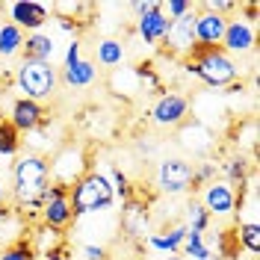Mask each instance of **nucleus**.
Masks as SVG:
<instances>
[{"label": "nucleus", "instance_id": "f257e3e1", "mask_svg": "<svg viewBox=\"0 0 260 260\" xmlns=\"http://www.w3.org/2000/svg\"><path fill=\"white\" fill-rule=\"evenodd\" d=\"M48 186H50L48 157L36 154V151L18 154L15 162H12V198H15L18 207L39 210L42 201H45Z\"/></svg>", "mask_w": 260, "mask_h": 260}, {"label": "nucleus", "instance_id": "f03ea898", "mask_svg": "<svg viewBox=\"0 0 260 260\" xmlns=\"http://www.w3.org/2000/svg\"><path fill=\"white\" fill-rule=\"evenodd\" d=\"M183 68L210 89H228L243 74L240 62L234 56H228L222 48H201V45H195L192 53L183 59Z\"/></svg>", "mask_w": 260, "mask_h": 260}, {"label": "nucleus", "instance_id": "7ed1b4c3", "mask_svg": "<svg viewBox=\"0 0 260 260\" xmlns=\"http://www.w3.org/2000/svg\"><path fill=\"white\" fill-rule=\"evenodd\" d=\"M68 201H71V213L74 219L80 216H92V213H101V210H110L115 201V192L110 186L107 175L101 172H86L71 189H68Z\"/></svg>", "mask_w": 260, "mask_h": 260}, {"label": "nucleus", "instance_id": "20e7f679", "mask_svg": "<svg viewBox=\"0 0 260 260\" xmlns=\"http://www.w3.org/2000/svg\"><path fill=\"white\" fill-rule=\"evenodd\" d=\"M15 86H18V92H21V98H30V101L45 104L59 89V68H53V62L21 59L15 68Z\"/></svg>", "mask_w": 260, "mask_h": 260}, {"label": "nucleus", "instance_id": "39448f33", "mask_svg": "<svg viewBox=\"0 0 260 260\" xmlns=\"http://www.w3.org/2000/svg\"><path fill=\"white\" fill-rule=\"evenodd\" d=\"M48 166H50V183L65 186V189H71V186L89 172L86 154H83V148H77V145L59 148V151L53 154V160H48Z\"/></svg>", "mask_w": 260, "mask_h": 260}, {"label": "nucleus", "instance_id": "423d86ee", "mask_svg": "<svg viewBox=\"0 0 260 260\" xmlns=\"http://www.w3.org/2000/svg\"><path fill=\"white\" fill-rule=\"evenodd\" d=\"M195 166L183 157H166L157 166V186L166 195H186L189 189H195L192 183Z\"/></svg>", "mask_w": 260, "mask_h": 260}, {"label": "nucleus", "instance_id": "0eeeda50", "mask_svg": "<svg viewBox=\"0 0 260 260\" xmlns=\"http://www.w3.org/2000/svg\"><path fill=\"white\" fill-rule=\"evenodd\" d=\"M219 48L225 50L228 56H248V53H254L257 48V27L251 24V21H245L240 12L234 18H228L225 24V36H222V42H219Z\"/></svg>", "mask_w": 260, "mask_h": 260}, {"label": "nucleus", "instance_id": "6e6552de", "mask_svg": "<svg viewBox=\"0 0 260 260\" xmlns=\"http://www.w3.org/2000/svg\"><path fill=\"white\" fill-rule=\"evenodd\" d=\"M148 115H151V121L162 130L180 127V124L189 118V98L180 95V92H162V95H157V101L151 104Z\"/></svg>", "mask_w": 260, "mask_h": 260}, {"label": "nucleus", "instance_id": "1a4fd4ad", "mask_svg": "<svg viewBox=\"0 0 260 260\" xmlns=\"http://www.w3.org/2000/svg\"><path fill=\"white\" fill-rule=\"evenodd\" d=\"M6 121L12 124V127L24 136V133H36V130H42L45 124L50 121V113L45 104H39V101H30V98H21L18 95L12 104H9V113H6Z\"/></svg>", "mask_w": 260, "mask_h": 260}, {"label": "nucleus", "instance_id": "9d476101", "mask_svg": "<svg viewBox=\"0 0 260 260\" xmlns=\"http://www.w3.org/2000/svg\"><path fill=\"white\" fill-rule=\"evenodd\" d=\"M6 21L15 24L21 32H42L50 21V6L48 3H36V0H15L6 3Z\"/></svg>", "mask_w": 260, "mask_h": 260}, {"label": "nucleus", "instance_id": "9b49d317", "mask_svg": "<svg viewBox=\"0 0 260 260\" xmlns=\"http://www.w3.org/2000/svg\"><path fill=\"white\" fill-rule=\"evenodd\" d=\"M42 222L45 228L50 231H65V228L74 222V213H71V201H68V189L65 186H56V183H50L48 192H45V201H42Z\"/></svg>", "mask_w": 260, "mask_h": 260}, {"label": "nucleus", "instance_id": "f8f14e48", "mask_svg": "<svg viewBox=\"0 0 260 260\" xmlns=\"http://www.w3.org/2000/svg\"><path fill=\"white\" fill-rule=\"evenodd\" d=\"M198 204L210 213V219H228L237 213V189L228 180H213L207 186H201Z\"/></svg>", "mask_w": 260, "mask_h": 260}, {"label": "nucleus", "instance_id": "ddd939ff", "mask_svg": "<svg viewBox=\"0 0 260 260\" xmlns=\"http://www.w3.org/2000/svg\"><path fill=\"white\" fill-rule=\"evenodd\" d=\"M198 12V9H195ZM195 12L189 15L178 18V21H172V27H169V36H166V50L172 53V56H178V59H186L195 48Z\"/></svg>", "mask_w": 260, "mask_h": 260}, {"label": "nucleus", "instance_id": "4468645a", "mask_svg": "<svg viewBox=\"0 0 260 260\" xmlns=\"http://www.w3.org/2000/svg\"><path fill=\"white\" fill-rule=\"evenodd\" d=\"M169 27H172V21L162 15L160 3L154 0V6L142 12V15L136 18V36L145 42V45H162L166 42V36H169Z\"/></svg>", "mask_w": 260, "mask_h": 260}, {"label": "nucleus", "instance_id": "2eb2a0df", "mask_svg": "<svg viewBox=\"0 0 260 260\" xmlns=\"http://www.w3.org/2000/svg\"><path fill=\"white\" fill-rule=\"evenodd\" d=\"M225 24H228V18L216 15V12H207V9L198 6V12H195V45L219 48V42L225 36Z\"/></svg>", "mask_w": 260, "mask_h": 260}, {"label": "nucleus", "instance_id": "dca6fc26", "mask_svg": "<svg viewBox=\"0 0 260 260\" xmlns=\"http://www.w3.org/2000/svg\"><path fill=\"white\" fill-rule=\"evenodd\" d=\"M213 142H216V136L204 121H183L180 124V148H186L192 154H207Z\"/></svg>", "mask_w": 260, "mask_h": 260}, {"label": "nucleus", "instance_id": "f3484780", "mask_svg": "<svg viewBox=\"0 0 260 260\" xmlns=\"http://www.w3.org/2000/svg\"><path fill=\"white\" fill-rule=\"evenodd\" d=\"M56 53V39L50 32H27L24 39V50H21V59H39V62H50Z\"/></svg>", "mask_w": 260, "mask_h": 260}, {"label": "nucleus", "instance_id": "a211bd4d", "mask_svg": "<svg viewBox=\"0 0 260 260\" xmlns=\"http://www.w3.org/2000/svg\"><path fill=\"white\" fill-rule=\"evenodd\" d=\"M124 56H127V48H124V42L121 39H113V36H107V39H98L95 45V65H104V68H115V65L124 62Z\"/></svg>", "mask_w": 260, "mask_h": 260}, {"label": "nucleus", "instance_id": "6ab92c4d", "mask_svg": "<svg viewBox=\"0 0 260 260\" xmlns=\"http://www.w3.org/2000/svg\"><path fill=\"white\" fill-rule=\"evenodd\" d=\"M59 80L65 86H71V89H86V86H92L98 80V65L92 59H80V62L71 65V68H62L59 71Z\"/></svg>", "mask_w": 260, "mask_h": 260}, {"label": "nucleus", "instance_id": "aec40b11", "mask_svg": "<svg viewBox=\"0 0 260 260\" xmlns=\"http://www.w3.org/2000/svg\"><path fill=\"white\" fill-rule=\"evenodd\" d=\"M183 237H186V225H172L166 231H160V234H151L148 245L157 248V251H166V254H180Z\"/></svg>", "mask_w": 260, "mask_h": 260}, {"label": "nucleus", "instance_id": "412c9836", "mask_svg": "<svg viewBox=\"0 0 260 260\" xmlns=\"http://www.w3.org/2000/svg\"><path fill=\"white\" fill-rule=\"evenodd\" d=\"M24 39H27V32H21L9 21H0V59H15V56H21Z\"/></svg>", "mask_w": 260, "mask_h": 260}, {"label": "nucleus", "instance_id": "4be33fe9", "mask_svg": "<svg viewBox=\"0 0 260 260\" xmlns=\"http://www.w3.org/2000/svg\"><path fill=\"white\" fill-rule=\"evenodd\" d=\"M234 240L240 248H245L248 254H260V225L257 222H240L234 225Z\"/></svg>", "mask_w": 260, "mask_h": 260}, {"label": "nucleus", "instance_id": "5701e85b", "mask_svg": "<svg viewBox=\"0 0 260 260\" xmlns=\"http://www.w3.org/2000/svg\"><path fill=\"white\" fill-rule=\"evenodd\" d=\"M251 178H254V175H251V162L245 160L243 154H240V157H231V160L225 162V180L231 186H237V183H240V186H248Z\"/></svg>", "mask_w": 260, "mask_h": 260}, {"label": "nucleus", "instance_id": "b1692460", "mask_svg": "<svg viewBox=\"0 0 260 260\" xmlns=\"http://www.w3.org/2000/svg\"><path fill=\"white\" fill-rule=\"evenodd\" d=\"M21 148H24V139H21V133H18L6 118L0 121V157H6V160H12L21 154Z\"/></svg>", "mask_w": 260, "mask_h": 260}, {"label": "nucleus", "instance_id": "393cba45", "mask_svg": "<svg viewBox=\"0 0 260 260\" xmlns=\"http://www.w3.org/2000/svg\"><path fill=\"white\" fill-rule=\"evenodd\" d=\"M180 254H183V257H192V260H213V248L204 243V234L186 231L183 245H180Z\"/></svg>", "mask_w": 260, "mask_h": 260}, {"label": "nucleus", "instance_id": "a878e982", "mask_svg": "<svg viewBox=\"0 0 260 260\" xmlns=\"http://www.w3.org/2000/svg\"><path fill=\"white\" fill-rule=\"evenodd\" d=\"M133 74H136V83H139V92L145 89V92H151V95H162V80H160L157 68H154L151 62L136 65V68H133Z\"/></svg>", "mask_w": 260, "mask_h": 260}, {"label": "nucleus", "instance_id": "bb28decb", "mask_svg": "<svg viewBox=\"0 0 260 260\" xmlns=\"http://www.w3.org/2000/svg\"><path fill=\"white\" fill-rule=\"evenodd\" d=\"M210 222H213V219H210V213L204 210V207H201L198 201H192V204L186 207V222H183V225H186V231L204 234V231L210 228Z\"/></svg>", "mask_w": 260, "mask_h": 260}, {"label": "nucleus", "instance_id": "cd10ccee", "mask_svg": "<svg viewBox=\"0 0 260 260\" xmlns=\"http://www.w3.org/2000/svg\"><path fill=\"white\" fill-rule=\"evenodd\" d=\"M0 260H36V248L27 240H18L0 251Z\"/></svg>", "mask_w": 260, "mask_h": 260}, {"label": "nucleus", "instance_id": "c85d7f7f", "mask_svg": "<svg viewBox=\"0 0 260 260\" xmlns=\"http://www.w3.org/2000/svg\"><path fill=\"white\" fill-rule=\"evenodd\" d=\"M160 9H162V15L169 18V21H178V18L195 12L198 6H192L189 0H166V3H160Z\"/></svg>", "mask_w": 260, "mask_h": 260}, {"label": "nucleus", "instance_id": "c756f323", "mask_svg": "<svg viewBox=\"0 0 260 260\" xmlns=\"http://www.w3.org/2000/svg\"><path fill=\"white\" fill-rule=\"evenodd\" d=\"M110 186H113V192H115V198H124V201H130V195H133V186H130V180H127V175L121 172V169H113L110 172Z\"/></svg>", "mask_w": 260, "mask_h": 260}, {"label": "nucleus", "instance_id": "7c9ffc66", "mask_svg": "<svg viewBox=\"0 0 260 260\" xmlns=\"http://www.w3.org/2000/svg\"><path fill=\"white\" fill-rule=\"evenodd\" d=\"M201 9L228 18L231 12H240V3H231V0H207V3H201Z\"/></svg>", "mask_w": 260, "mask_h": 260}, {"label": "nucleus", "instance_id": "2f4dec72", "mask_svg": "<svg viewBox=\"0 0 260 260\" xmlns=\"http://www.w3.org/2000/svg\"><path fill=\"white\" fill-rule=\"evenodd\" d=\"M83 59V45L80 39H71L68 45H65V59H62V68H71V65H77Z\"/></svg>", "mask_w": 260, "mask_h": 260}, {"label": "nucleus", "instance_id": "473e14b6", "mask_svg": "<svg viewBox=\"0 0 260 260\" xmlns=\"http://www.w3.org/2000/svg\"><path fill=\"white\" fill-rule=\"evenodd\" d=\"M83 257L86 260H104L107 257V251H104V245H83Z\"/></svg>", "mask_w": 260, "mask_h": 260}, {"label": "nucleus", "instance_id": "72a5a7b5", "mask_svg": "<svg viewBox=\"0 0 260 260\" xmlns=\"http://www.w3.org/2000/svg\"><path fill=\"white\" fill-rule=\"evenodd\" d=\"M42 260H74L65 248H50L48 254H42Z\"/></svg>", "mask_w": 260, "mask_h": 260}, {"label": "nucleus", "instance_id": "f704fd0d", "mask_svg": "<svg viewBox=\"0 0 260 260\" xmlns=\"http://www.w3.org/2000/svg\"><path fill=\"white\" fill-rule=\"evenodd\" d=\"M3 198H6V186H3V183H0V201H3Z\"/></svg>", "mask_w": 260, "mask_h": 260}, {"label": "nucleus", "instance_id": "c9c22d12", "mask_svg": "<svg viewBox=\"0 0 260 260\" xmlns=\"http://www.w3.org/2000/svg\"><path fill=\"white\" fill-rule=\"evenodd\" d=\"M166 260H183V257H178V254H169V257H166Z\"/></svg>", "mask_w": 260, "mask_h": 260}, {"label": "nucleus", "instance_id": "e433bc0d", "mask_svg": "<svg viewBox=\"0 0 260 260\" xmlns=\"http://www.w3.org/2000/svg\"><path fill=\"white\" fill-rule=\"evenodd\" d=\"M0 12H3V3H0Z\"/></svg>", "mask_w": 260, "mask_h": 260}, {"label": "nucleus", "instance_id": "4c0bfd02", "mask_svg": "<svg viewBox=\"0 0 260 260\" xmlns=\"http://www.w3.org/2000/svg\"><path fill=\"white\" fill-rule=\"evenodd\" d=\"M0 121H3V113H0Z\"/></svg>", "mask_w": 260, "mask_h": 260}]
</instances>
